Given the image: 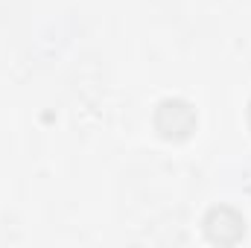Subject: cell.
I'll return each mask as SVG.
<instances>
[{"label":"cell","instance_id":"7a4b0ae2","mask_svg":"<svg viewBox=\"0 0 251 248\" xmlns=\"http://www.w3.org/2000/svg\"><path fill=\"white\" fill-rule=\"evenodd\" d=\"M246 234V219L234 210V207H210L204 216V237L216 246H234L240 243Z\"/></svg>","mask_w":251,"mask_h":248},{"label":"cell","instance_id":"3957f363","mask_svg":"<svg viewBox=\"0 0 251 248\" xmlns=\"http://www.w3.org/2000/svg\"><path fill=\"white\" fill-rule=\"evenodd\" d=\"M249 128H251V102H249Z\"/></svg>","mask_w":251,"mask_h":248},{"label":"cell","instance_id":"6da1fadb","mask_svg":"<svg viewBox=\"0 0 251 248\" xmlns=\"http://www.w3.org/2000/svg\"><path fill=\"white\" fill-rule=\"evenodd\" d=\"M196 108L190 105L187 99L181 97H170V99H161L155 114H152V125L158 131V137L170 140V143H181L187 140L190 134L196 131Z\"/></svg>","mask_w":251,"mask_h":248}]
</instances>
